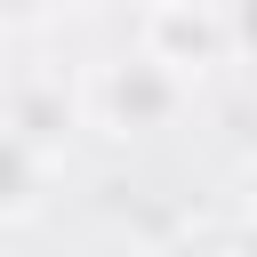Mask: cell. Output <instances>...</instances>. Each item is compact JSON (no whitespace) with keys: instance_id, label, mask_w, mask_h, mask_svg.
Segmentation results:
<instances>
[{"instance_id":"6da1fadb","label":"cell","mask_w":257,"mask_h":257,"mask_svg":"<svg viewBox=\"0 0 257 257\" xmlns=\"http://www.w3.org/2000/svg\"><path fill=\"white\" fill-rule=\"evenodd\" d=\"M177 104H185V80L153 56H112L88 72V112L104 128H161Z\"/></svg>"},{"instance_id":"7a4b0ae2","label":"cell","mask_w":257,"mask_h":257,"mask_svg":"<svg viewBox=\"0 0 257 257\" xmlns=\"http://www.w3.org/2000/svg\"><path fill=\"white\" fill-rule=\"evenodd\" d=\"M145 56H153V64H169V72L185 80V72H201V64H225V56H233V24H225V16H209V8H153V16H145Z\"/></svg>"},{"instance_id":"3957f363","label":"cell","mask_w":257,"mask_h":257,"mask_svg":"<svg viewBox=\"0 0 257 257\" xmlns=\"http://www.w3.org/2000/svg\"><path fill=\"white\" fill-rule=\"evenodd\" d=\"M40 185H48V161H40L24 137L0 128V217H24V209L40 201Z\"/></svg>"},{"instance_id":"277c9868","label":"cell","mask_w":257,"mask_h":257,"mask_svg":"<svg viewBox=\"0 0 257 257\" xmlns=\"http://www.w3.org/2000/svg\"><path fill=\"white\" fill-rule=\"evenodd\" d=\"M241 201H249V217H257V169H249V193H241Z\"/></svg>"},{"instance_id":"5b68a950","label":"cell","mask_w":257,"mask_h":257,"mask_svg":"<svg viewBox=\"0 0 257 257\" xmlns=\"http://www.w3.org/2000/svg\"><path fill=\"white\" fill-rule=\"evenodd\" d=\"M249 257H257V249H249Z\"/></svg>"}]
</instances>
